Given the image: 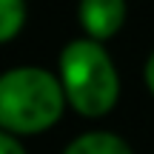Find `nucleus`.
Masks as SVG:
<instances>
[{
    "label": "nucleus",
    "instance_id": "obj_1",
    "mask_svg": "<svg viewBox=\"0 0 154 154\" xmlns=\"http://www.w3.org/2000/svg\"><path fill=\"white\" fill-rule=\"evenodd\" d=\"M66 103L60 77L40 66H17L0 77V126L14 137L51 128Z\"/></svg>",
    "mask_w": 154,
    "mask_h": 154
},
{
    "label": "nucleus",
    "instance_id": "obj_2",
    "mask_svg": "<svg viewBox=\"0 0 154 154\" xmlns=\"http://www.w3.org/2000/svg\"><path fill=\"white\" fill-rule=\"evenodd\" d=\"M60 83L80 117H103L120 100V74L103 43L80 37L60 51Z\"/></svg>",
    "mask_w": 154,
    "mask_h": 154
},
{
    "label": "nucleus",
    "instance_id": "obj_3",
    "mask_svg": "<svg viewBox=\"0 0 154 154\" xmlns=\"http://www.w3.org/2000/svg\"><path fill=\"white\" fill-rule=\"evenodd\" d=\"M80 26L86 37L97 40H111L126 23V0H80Z\"/></svg>",
    "mask_w": 154,
    "mask_h": 154
},
{
    "label": "nucleus",
    "instance_id": "obj_4",
    "mask_svg": "<svg viewBox=\"0 0 154 154\" xmlns=\"http://www.w3.org/2000/svg\"><path fill=\"white\" fill-rule=\"evenodd\" d=\"M63 154H134V151L114 131H86L74 137Z\"/></svg>",
    "mask_w": 154,
    "mask_h": 154
},
{
    "label": "nucleus",
    "instance_id": "obj_5",
    "mask_svg": "<svg viewBox=\"0 0 154 154\" xmlns=\"http://www.w3.org/2000/svg\"><path fill=\"white\" fill-rule=\"evenodd\" d=\"M26 23V0H0V40L11 43Z\"/></svg>",
    "mask_w": 154,
    "mask_h": 154
},
{
    "label": "nucleus",
    "instance_id": "obj_6",
    "mask_svg": "<svg viewBox=\"0 0 154 154\" xmlns=\"http://www.w3.org/2000/svg\"><path fill=\"white\" fill-rule=\"evenodd\" d=\"M0 154H26V149L20 146V140H17L14 134L3 131L0 134Z\"/></svg>",
    "mask_w": 154,
    "mask_h": 154
},
{
    "label": "nucleus",
    "instance_id": "obj_7",
    "mask_svg": "<svg viewBox=\"0 0 154 154\" xmlns=\"http://www.w3.org/2000/svg\"><path fill=\"white\" fill-rule=\"evenodd\" d=\"M146 86H149V91L154 94V51L149 54V60H146Z\"/></svg>",
    "mask_w": 154,
    "mask_h": 154
}]
</instances>
